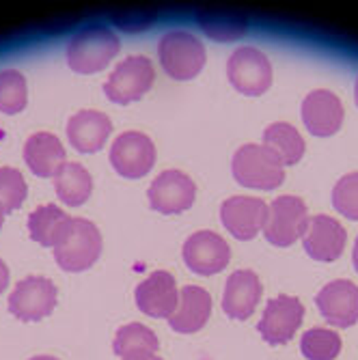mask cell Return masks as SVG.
<instances>
[{
	"label": "cell",
	"instance_id": "obj_1",
	"mask_svg": "<svg viewBox=\"0 0 358 360\" xmlns=\"http://www.w3.org/2000/svg\"><path fill=\"white\" fill-rule=\"evenodd\" d=\"M121 41L104 24H89L80 28L68 44V63L76 74L102 72L119 54Z\"/></svg>",
	"mask_w": 358,
	"mask_h": 360
},
{
	"label": "cell",
	"instance_id": "obj_2",
	"mask_svg": "<svg viewBox=\"0 0 358 360\" xmlns=\"http://www.w3.org/2000/svg\"><path fill=\"white\" fill-rule=\"evenodd\" d=\"M231 169L236 181L252 190H274L285 181V165L266 145H242L234 155Z\"/></svg>",
	"mask_w": 358,
	"mask_h": 360
},
{
	"label": "cell",
	"instance_id": "obj_3",
	"mask_svg": "<svg viewBox=\"0 0 358 360\" xmlns=\"http://www.w3.org/2000/svg\"><path fill=\"white\" fill-rule=\"evenodd\" d=\"M158 58L173 80H190L203 70L205 46L186 30H171L158 41Z\"/></svg>",
	"mask_w": 358,
	"mask_h": 360
},
{
	"label": "cell",
	"instance_id": "obj_4",
	"mask_svg": "<svg viewBox=\"0 0 358 360\" xmlns=\"http://www.w3.org/2000/svg\"><path fill=\"white\" fill-rule=\"evenodd\" d=\"M309 222V210L300 196H276L268 205L264 236L272 246L287 248L298 242Z\"/></svg>",
	"mask_w": 358,
	"mask_h": 360
},
{
	"label": "cell",
	"instance_id": "obj_5",
	"mask_svg": "<svg viewBox=\"0 0 358 360\" xmlns=\"http://www.w3.org/2000/svg\"><path fill=\"white\" fill-rule=\"evenodd\" d=\"M102 252V233L91 220L74 218V226L60 246L54 248L56 264L65 272L89 270Z\"/></svg>",
	"mask_w": 358,
	"mask_h": 360
},
{
	"label": "cell",
	"instance_id": "obj_6",
	"mask_svg": "<svg viewBox=\"0 0 358 360\" xmlns=\"http://www.w3.org/2000/svg\"><path fill=\"white\" fill-rule=\"evenodd\" d=\"M155 70L147 56H127L123 58L117 70L108 76L104 84V93L115 104H129L136 102L153 86Z\"/></svg>",
	"mask_w": 358,
	"mask_h": 360
},
{
	"label": "cell",
	"instance_id": "obj_7",
	"mask_svg": "<svg viewBox=\"0 0 358 360\" xmlns=\"http://www.w3.org/2000/svg\"><path fill=\"white\" fill-rule=\"evenodd\" d=\"M226 78L242 95H264L272 84L270 58L257 48H238L226 60Z\"/></svg>",
	"mask_w": 358,
	"mask_h": 360
},
{
	"label": "cell",
	"instance_id": "obj_8",
	"mask_svg": "<svg viewBox=\"0 0 358 360\" xmlns=\"http://www.w3.org/2000/svg\"><path fill=\"white\" fill-rule=\"evenodd\" d=\"M305 319V307L296 296H276L268 300L266 311L257 323L262 339L270 345H283L294 339Z\"/></svg>",
	"mask_w": 358,
	"mask_h": 360
},
{
	"label": "cell",
	"instance_id": "obj_9",
	"mask_svg": "<svg viewBox=\"0 0 358 360\" xmlns=\"http://www.w3.org/2000/svg\"><path fill=\"white\" fill-rule=\"evenodd\" d=\"M110 165L121 177H145L155 165V145L143 132H123L110 147Z\"/></svg>",
	"mask_w": 358,
	"mask_h": 360
},
{
	"label": "cell",
	"instance_id": "obj_10",
	"mask_svg": "<svg viewBox=\"0 0 358 360\" xmlns=\"http://www.w3.org/2000/svg\"><path fill=\"white\" fill-rule=\"evenodd\" d=\"M56 307V287L46 276H26L9 298V311L22 321H41Z\"/></svg>",
	"mask_w": 358,
	"mask_h": 360
},
{
	"label": "cell",
	"instance_id": "obj_11",
	"mask_svg": "<svg viewBox=\"0 0 358 360\" xmlns=\"http://www.w3.org/2000/svg\"><path fill=\"white\" fill-rule=\"evenodd\" d=\"M147 194L151 210L160 214H181L192 207L194 196H197V186L186 173L169 169L153 179Z\"/></svg>",
	"mask_w": 358,
	"mask_h": 360
},
{
	"label": "cell",
	"instance_id": "obj_12",
	"mask_svg": "<svg viewBox=\"0 0 358 360\" xmlns=\"http://www.w3.org/2000/svg\"><path fill=\"white\" fill-rule=\"evenodd\" d=\"M184 261L194 274H218L231 261V246L214 231H197L184 244Z\"/></svg>",
	"mask_w": 358,
	"mask_h": 360
},
{
	"label": "cell",
	"instance_id": "obj_13",
	"mask_svg": "<svg viewBox=\"0 0 358 360\" xmlns=\"http://www.w3.org/2000/svg\"><path fill=\"white\" fill-rule=\"evenodd\" d=\"M224 229L238 240H252L264 231L268 220V205L257 196H231L220 207Z\"/></svg>",
	"mask_w": 358,
	"mask_h": 360
},
{
	"label": "cell",
	"instance_id": "obj_14",
	"mask_svg": "<svg viewBox=\"0 0 358 360\" xmlns=\"http://www.w3.org/2000/svg\"><path fill=\"white\" fill-rule=\"evenodd\" d=\"M315 304L335 328H350L358 321V285L347 278L324 285L315 298Z\"/></svg>",
	"mask_w": 358,
	"mask_h": 360
},
{
	"label": "cell",
	"instance_id": "obj_15",
	"mask_svg": "<svg viewBox=\"0 0 358 360\" xmlns=\"http://www.w3.org/2000/svg\"><path fill=\"white\" fill-rule=\"evenodd\" d=\"M347 242V233L339 220L331 216H311L302 233V246L315 261H335L341 257Z\"/></svg>",
	"mask_w": 358,
	"mask_h": 360
},
{
	"label": "cell",
	"instance_id": "obj_16",
	"mask_svg": "<svg viewBox=\"0 0 358 360\" xmlns=\"http://www.w3.org/2000/svg\"><path fill=\"white\" fill-rule=\"evenodd\" d=\"M343 104L333 91L317 89L302 100V121L313 136L337 134L343 123Z\"/></svg>",
	"mask_w": 358,
	"mask_h": 360
},
{
	"label": "cell",
	"instance_id": "obj_17",
	"mask_svg": "<svg viewBox=\"0 0 358 360\" xmlns=\"http://www.w3.org/2000/svg\"><path fill=\"white\" fill-rule=\"evenodd\" d=\"M177 300H179L177 283L173 274L165 270L151 272L136 287V307L153 319L160 317L169 319L177 309Z\"/></svg>",
	"mask_w": 358,
	"mask_h": 360
},
{
	"label": "cell",
	"instance_id": "obj_18",
	"mask_svg": "<svg viewBox=\"0 0 358 360\" xmlns=\"http://www.w3.org/2000/svg\"><path fill=\"white\" fill-rule=\"evenodd\" d=\"M262 281L252 270H238L224 285L222 309L231 319H248L262 300Z\"/></svg>",
	"mask_w": 358,
	"mask_h": 360
},
{
	"label": "cell",
	"instance_id": "obj_19",
	"mask_svg": "<svg viewBox=\"0 0 358 360\" xmlns=\"http://www.w3.org/2000/svg\"><path fill=\"white\" fill-rule=\"evenodd\" d=\"M212 315V296L197 285H186L179 291L175 313L169 317V326L179 335L199 333Z\"/></svg>",
	"mask_w": 358,
	"mask_h": 360
},
{
	"label": "cell",
	"instance_id": "obj_20",
	"mask_svg": "<svg viewBox=\"0 0 358 360\" xmlns=\"http://www.w3.org/2000/svg\"><path fill=\"white\" fill-rule=\"evenodd\" d=\"M113 132V121L100 110H80L68 121V139L80 153L100 151Z\"/></svg>",
	"mask_w": 358,
	"mask_h": 360
},
{
	"label": "cell",
	"instance_id": "obj_21",
	"mask_svg": "<svg viewBox=\"0 0 358 360\" xmlns=\"http://www.w3.org/2000/svg\"><path fill=\"white\" fill-rule=\"evenodd\" d=\"M72 226H74V218L52 203L37 207L28 216L30 240H35L41 246H52V248L60 246L68 240Z\"/></svg>",
	"mask_w": 358,
	"mask_h": 360
},
{
	"label": "cell",
	"instance_id": "obj_22",
	"mask_svg": "<svg viewBox=\"0 0 358 360\" xmlns=\"http://www.w3.org/2000/svg\"><path fill=\"white\" fill-rule=\"evenodd\" d=\"M24 160L37 177H54L65 165V147L50 132H35L24 143Z\"/></svg>",
	"mask_w": 358,
	"mask_h": 360
},
{
	"label": "cell",
	"instance_id": "obj_23",
	"mask_svg": "<svg viewBox=\"0 0 358 360\" xmlns=\"http://www.w3.org/2000/svg\"><path fill=\"white\" fill-rule=\"evenodd\" d=\"M158 337L143 323H127L117 330L113 349L121 360H151L158 352Z\"/></svg>",
	"mask_w": 358,
	"mask_h": 360
},
{
	"label": "cell",
	"instance_id": "obj_24",
	"mask_svg": "<svg viewBox=\"0 0 358 360\" xmlns=\"http://www.w3.org/2000/svg\"><path fill=\"white\" fill-rule=\"evenodd\" d=\"M54 190L58 199L65 205H82L93 192V177L91 173L78 165V162H65V165L54 173Z\"/></svg>",
	"mask_w": 358,
	"mask_h": 360
},
{
	"label": "cell",
	"instance_id": "obj_25",
	"mask_svg": "<svg viewBox=\"0 0 358 360\" xmlns=\"http://www.w3.org/2000/svg\"><path fill=\"white\" fill-rule=\"evenodd\" d=\"M264 145L270 147L287 167L298 165L305 155V139L294 125L285 121L272 123L264 129Z\"/></svg>",
	"mask_w": 358,
	"mask_h": 360
},
{
	"label": "cell",
	"instance_id": "obj_26",
	"mask_svg": "<svg viewBox=\"0 0 358 360\" xmlns=\"http://www.w3.org/2000/svg\"><path fill=\"white\" fill-rule=\"evenodd\" d=\"M201 28L216 41H234L246 32V20L226 11H201L197 15Z\"/></svg>",
	"mask_w": 358,
	"mask_h": 360
},
{
	"label": "cell",
	"instance_id": "obj_27",
	"mask_svg": "<svg viewBox=\"0 0 358 360\" xmlns=\"http://www.w3.org/2000/svg\"><path fill=\"white\" fill-rule=\"evenodd\" d=\"M341 337L331 328H311L300 339V352L307 360H335L341 354Z\"/></svg>",
	"mask_w": 358,
	"mask_h": 360
},
{
	"label": "cell",
	"instance_id": "obj_28",
	"mask_svg": "<svg viewBox=\"0 0 358 360\" xmlns=\"http://www.w3.org/2000/svg\"><path fill=\"white\" fill-rule=\"evenodd\" d=\"M28 104V86L24 74L15 70L0 72V112L18 115Z\"/></svg>",
	"mask_w": 358,
	"mask_h": 360
},
{
	"label": "cell",
	"instance_id": "obj_29",
	"mask_svg": "<svg viewBox=\"0 0 358 360\" xmlns=\"http://www.w3.org/2000/svg\"><path fill=\"white\" fill-rule=\"evenodd\" d=\"M28 194V186L24 181V175L18 169L0 167V216H7L15 212Z\"/></svg>",
	"mask_w": 358,
	"mask_h": 360
},
{
	"label": "cell",
	"instance_id": "obj_30",
	"mask_svg": "<svg viewBox=\"0 0 358 360\" xmlns=\"http://www.w3.org/2000/svg\"><path fill=\"white\" fill-rule=\"evenodd\" d=\"M333 205L341 216L350 220H358V171L343 175L335 184Z\"/></svg>",
	"mask_w": 358,
	"mask_h": 360
},
{
	"label": "cell",
	"instance_id": "obj_31",
	"mask_svg": "<svg viewBox=\"0 0 358 360\" xmlns=\"http://www.w3.org/2000/svg\"><path fill=\"white\" fill-rule=\"evenodd\" d=\"M9 285V268L3 259H0V293H3Z\"/></svg>",
	"mask_w": 358,
	"mask_h": 360
},
{
	"label": "cell",
	"instance_id": "obj_32",
	"mask_svg": "<svg viewBox=\"0 0 358 360\" xmlns=\"http://www.w3.org/2000/svg\"><path fill=\"white\" fill-rule=\"evenodd\" d=\"M352 259H354V268H356V272H358V238H356V242H354V252H352Z\"/></svg>",
	"mask_w": 358,
	"mask_h": 360
},
{
	"label": "cell",
	"instance_id": "obj_33",
	"mask_svg": "<svg viewBox=\"0 0 358 360\" xmlns=\"http://www.w3.org/2000/svg\"><path fill=\"white\" fill-rule=\"evenodd\" d=\"M30 360H58V358H54V356H32Z\"/></svg>",
	"mask_w": 358,
	"mask_h": 360
},
{
	"label": "cell",
	"instance_id": "obj_34",
	"mask_svg": "<svg viewBox=\"0 0 358 360\" xmlns=\"http://www.w3.org/2000/svg\"><path fill=\"white\" fill-rule=\"evenodd\" d=\"M354 100H356V106H358V78H356V84H354Z\"/></svg>",
	"mask_w": 358,
	"mask_h": 360
},
{
	"label": "cell",
	"instance_id": "obj_35",
	"mask_svg": "<svg viewBox=\"0 0 358 360\" xmlns=\"http://www.w3.org/2000/svg\"><path fill=\"white\" fill-rule=\"evenodd\" d=\"M0 229H3V216H0Z\"/></svg>",
	"mask_w": 358,
	"mask_h": 360
},
{
	"label": "cell",
	"instance_id": "obj_36",
	"mask_svg": "<svg viewBox=\"0 0 358 360\" xmlns=\"http://www.w3.org/2000/svg\"><path fill=\"white\" fill-rule=\"evenodd\" d=\"M151 360H162V358H158V356H153V358H151Z\"/></svg>",
	"mask_w": 358,
	"mask_h": 360
}]
</instances>
